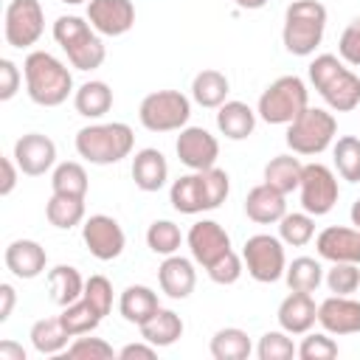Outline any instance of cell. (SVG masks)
<instances>
[{
	"label": "cell",
	"mask_w": 360,
	"mask_h": 360,
	"mask_svg": "<svg viewBox=\"0 0 360 360\" xmlns=\"http://www.w3.org/2000/svg\"><path fill=\"white\" fill-rule=\"evenodd\" d=\"M22 73H25V87L31 101L39 107H59L73 90L70 70L48 51H31L25 56Z\"/></svg>",
	"instance_id": "obj_1"
},
{
	"label": "cell",
	"mask_w": 360,
	"mask_h": 360,
	"mask_svg": "<svg viewBox=\"0 0 360 360\" xmlns=\"http://www.w3.org/2000/svg\"><path fill=\"white\" fill-rule=\"evenodd\" d=\"M228 174L217 166L205 169V172H191L183 174L172 183L169 200L174 205V211L180 214H200V211H211L219 208L228 197Z\"/></svg>",
	"instance_id": "obj_2"
},
{
	"label": "cell",
	"mask_w": 360,
	"mask_h": 360,
	"mask_svg": "<svg viewBox=\"0 0 360 360\" xmlns=\"http://www.w3.org/2000/svg\"><path fill=\"white\" fill-rule=\"evenodd\" d=\"M309 82L323 96V101L338 112H349L360 104V79L349 68H343V62L332 53H321L312 59Z\"/></svg>",
	"instance_id": "obj_3"
},
{
	"label": "cell",
	"mask_w": 360,
	"mask_h": 360,
	"mask_svg": "<svg viewBox=\"0 0 360 360\" xmlns=\"http://www.w3.org/2000/svg\"><path fill=\"white\" fill-rule=\"evenodd\" d=\"M132 146H135V132L118 121L90 124V127H82L76 135V152L96 166L124 160L132 152Z\"/></svg>",
	"instance_id": "obj_4"
},
{
	"label": "cell",
	"mask_w": 360,
	"mask_h": 360,
	"mask_svg": "<svg viewBox=\"0 0 360 360\" xmlns=\"http://www.w3.org/2000/svg\"><path fill=\"white\" fill-rule=\"evenodd\" d=\"M323 28H326V8L318 0H295L287 6L284 14V48L292 56H309L321 39H323Z\"/></svg>",
	"instance_id": "obj_5"
},
{
	"label": "cell",
	"mask_w": 360,
	"mask_h": 360,
	"mask_svg": "<svg viewBox=\"0 0 360 360\" xmlns=\"http://www.w3.org/2000/svg\"><path fill=\"white\" fill-rule=\"evenodd\" d=\"M93 31L96 28L87 25L76 14H65V17H59L53 22V39L62 45V51L68 53L70 65L79 68V70H96V68H101V62L107 56L104 42Z\"/></svg>",
	"instance_id": "obj_6"
},
{
	"label": "cell",
	"mask_w": 360,
	"mask_h": 360,
	"mask_svg": "<svg viewBox=\"0 0 360 360\" xmlns=\"http://www.w3.org/2000/svg\"><path fill=\"white\" fill-rule=\"evenodd\" d=\"M307 107L309 93L298 76H281L259 96V115L267 124H292Z\"/></svg>",
	"instance_id": "obj_7"
},
{
	"label": "cell",
	"mask_w": 360,
	"mask_h": 360,
	"mask_svg": "<svg viewBox=\"0 0 360 360\" xmlns=\"http://www.w3.org/2000/svg\"><path fill=\"white\" fill-rule=\"evenodd\" d=\"M287 146L295 155H321L338 132V121L332 112L321 107H307L292 124H287Z\"/></svg>",
	"instance_id": "obj_8"
},
{
	"label": "cell",
	"mask_w": 360,
	"mask_h": 360,
	"mask_svg": "<svg viewBox=\"0 0 360 360\" xmlns=\"http://www.w3.org/2000/svg\"><path fill=\"white\" fill-rule=\"evenodd\" d=\"M191 115V101L180 90H158L141 101L138 118L149 132L183 129Z\"/></svg>",
	"instance_id": "obj_9"
},
{
	"label": "cell",
	"mask_w": 360,
	"mask_h": 360,
	"mask_svg": "<svg viewBox=\"0 0 360 360\" xmlns=\"http://www.w3.org/2000/svg\"><path fill=\"white\" fill-rule=\"evenodd\" d=\"M242 259L248 264V273L262 281V284H273L284 276L287 270V259H284V248L276 236L270 233H256L245 242L242 248Z\"/></svg>",
	"instance_id": "obj_10"
},
{
	"label": "cell",
	"mask_w": 360,
	"mask_h": 360,
	"mask_svg": "<svg viewBox=\"0 0 360 360\" xmlns=\"http://www.w3.org/2000/svg\"><path fill=\"white\" fill-rule=\"evenodd\" d=\"M301 205L307 214L312 217H323L335 208L340 188H338V177L332 174L329 166L323 163H307L304 174H301Z\"/></svg>",
	"instance_id": "obj_11"
},
{
	"label": "cell",
	"mask_w": 360,
	"mask_h": 360,
	"mask_svg": "<svg viewBox=\"0 0 360 360\" xmlns=\"http://www.w3.org/2000/svg\"><path fill=\"white\" fill-rule=\"evenodd\" d=\"M45 31V14L39 0H11L6 8V42L11 48H31Z\"/></svg>",
	"instance_id": "obj_12"
},
{
	"label": "cell",
	"mask_w": 360,
	"mask_h": 360,
	"mask_svg": "<svg viewBox=\"0 0 360 360\" xmlns=\"http://www.w3.org/2000/svg\"><path fill=\"white\" fill-rule=\"evenodd\" d=\"M82 239L87 245V250L101 259V262H110V259H118L124 245H127V236L121 231V225L107 217V214H93L84 225H82Z\"/></svg>",
	"instance_id": "obj_13"
},
{
	"label": "cell",
	"mask_w": 360,
	"mask_h": 360,
	"mask_svg": "<svg viewBox=\"0 0 360 360\" xmlns=\"http://www.w3.org/2000/svg\"><path fill=\"white\" fill-rule=\"evenodd\" d=\"M177 158L183 166H188L191 172H205L217 163L219 158V143L217 138L202 129V127H183L180 135H177Z\"/></svg>",
	"instance_id": "obj_14"
},
{
	"label": "cell",
	"mask_w": 360,
	"mask_h": 360,
	"mask_svg": "<svg viewBox=\"0 0 360 360\" xmlns=\"http://www.w3.org/2000/svg\"><path fill=\"white\" fill-rule=\"evenodd\" d=\"M186 242H188V248H191L194 262H200L202 267L214 264L219 256H225V253L231 250V236H228V231H225L219 222H214V219H200V222H194L191 231H188V236H186Z\"/></svg>",
	"instance_id": "obj_15"
},
{
	"label": "cell",
	"mask_w": 360,
	"mask_h": 360,
	"mask_svg": "<svg viewBox=\"0 0 360 360\" xmlns=\"http://www.w3.org/2000/svg\"><path fill=\"white\" fill-rule=\"evenodd\" d=\"M14 163L20 166L22 174H31V177H39L45 174L53 160H56V143L42 135V132H28L22 138H17L14 143Z\"/></svg>",
	"instance_id": "obj_16"
},
{
	"label": "cell",
	"mask_w": 360,
	"mask_h": 360,
	"mask_svg": "<svg viewBox=\"0 0 360 360\" xmlns=\"http://www.w3.org/2000/svg\"><path fill=\"white\" fill-rule=\"evenodd\" d=\"M87 20L98 34L121 37L135 25V6L129 0H90Z\"/></svg>",
	"instance_id": "obj_17"
},
{
	"label": "cell",
	"mask_w": 360,
	"mask_h": 360,
	"mask_svg": "<svg viewBox=\"0 0 360 360\" xmlns=\"http://www.w3.org/2000/svg\"><path fill=\"white\" fill-rule=\"evenodd\" d=\"M315 248L321 259L360 264V231L357 228H343V225L323 228L315 239Z\"/></svg>",
	"instance_id": "obj_18"
},
{
	"label": "cell",
	"mask_w": 360,
	"mask_h": 360,
	"mask_svg": "<svg viewBox=\"0 0 360 360\" xmlns=\"http://www.w3.org/2000/svg\"><path fill=\"white\" fill-rule=\"evenodd\" d=\"M318 323L329 335H354L360 332V304L346 295H332L318 307Z\"/></svg>",
	"instance_id": "obj_19"
},
{
	"label": "cell",
	"mask_w": 360,
	"mask_h": 360,
	"mask_svg": "<svg viewBox=\"0 0 360 360\" xmlns=\"http://www.w3.org/2000/svg\"><path fill=\"white\" fill-rule=\"evenodd\" d=\"M315 321H318V307L309 292L292 290L278 307V323L287 335H304L315 326Z\"/></svg>",
	"instance_id": "obj_20"
},
{
	"label": "cell",
	"mask_w": 360,
	"mask_h": 360,
	"mask_svg": "<svg viewBox=\"0 0 360 360\" xmlns=\"http://www.w3.org/2000/svg\"><path fill=\"white\" fill-rule=\"evenodd\" d=\"M6 267L17 276V278H37L42 270H45V262H48V253L39 242L34 239H14L8 248H6Z\"/></svg>",
	"instance_id": "obj_21"
},
{
	"label": "cell",
	"mask_w": 360,
	"mask_h": 360,
	"mask_svg": "<svg viewBox=\"0 0 360 360\" xmlns=\"http://www.w3.org/2000/svg\"><path fill=\"white\" fill-rule=\"evenodd\" d=\"M158 281H160V290L169 295V298H188L194 284H197V273H194V264L183 256H166V262L160 264L158 270Z\"/></svg>",
	"instance_id": "obj_22"
},
{
	"label": "cell",
	"mask_w": 360,
	"mask_h": 360,
	"mask_svg": "<svg viewBox=\"0 0 360 360\" xmlns=\"http://www.w3.org/2000/svg\"><path fill=\"white\" fill-rule=\"evenodd\" d=\"M245 214L259 222V225H270V222H278L284 214H287V202H284V194L270 188L267 183L256 186L248 191L245 197Z\"/></svg>",
	"instance_id": "obj_23"
},
{
	"label": "cell",
	"mask_w": 360,
	"mask_h": 360,
	"mask_svg": "<svg viewBox=\"0 0 360 360\" xmlns=\"http://www.w3.org/2000/svg\"><path fill=\"white\" fill-rule=\"evenodd\" d=\"M169 177V163L163 158V152L158 149H141L135 158H132V180L141 191H158L163 188Z\"/></svg>",
	"instance_id": "obj_24"
},
{
	"label": "cell",
	"mask_w": 360,
	"mask_h": 360,
	"mask_svg": "<svg viewBox=\"0 0 360 360\" xmlns=\"http://www.w3.org/2000/svg\"><path fill=\"white\" fill-rule=\"evenodd\" d=\"M118 309H121L124 321L141 326V323H146V321L160 309V304H158V292H152V290L143 287V284H129V287L121 292Z\"/></svg>",
	"instance_id": "obj_25"
},
{
	"label": "cell",
	"mask_w": 360,
	"mask_h": 360,
	"mask_svg": "<svg viewBox=\"0 0 360 360\" xmlns=\"http://www.w3.org/2000/svg\"><path fill=\"white\" fill-rule=\"evenodd\" d=\"M217 127L231 141H245L256 127V112L245 101H225L217 112Z\"/></svg>",
	"instance_id": "obj_26"
},
{
	"label": "cell",
	"mask_w": 360,
	"mask_h": 360,
	"mask_svg": "<svg viewBox=\"0 0 360 360\" xmlns=\"http://www.w3.org/2000/svg\"><path fill=\"white\" fill-rule=\"evenodd\" d=\"M183 335V321L172 309H158L146 323H141V338L152 346H172Z\"/></svg>",
	"instance_id": "obj_27"
},
{
	"label": "cell",
	"mask_w": 360,
	"mask_h": 360,
	"mask_svg": "<svg viewBox=\"0 0 360 360\" xmlns=\"http://www.w3.org/2000/svg\"><path fill=\"white\" fill-rule=\"evenodd\" d=\"M301 174H304V163L292 155H278L264 166V183L281 194H290L292 188H298Z\"/></svg>",
	"instance_id": "obj_28"
},
{
	"label": "cell",
	"mask_w": 360,
	"mask_h": 360,
	"mask_svg": "<svg viewBox=\"0 0 360 360\" xmlns=\"http://www.w3.org/2000/svg\"><path fill=\"white\" fill-rule=\"evenodd\" d=\"M76 112L84 118H101L112 107V90L107 82H84L73 96Z\"/></svg>",
	"instance_id": "obj_29"
},
{
	"label": "cell",
	"mask_w": 360,
	"mask_h": 360,
	"mask_svg": "<svg viewBox=\"0 0 360 360\" xmlns=\"http://www.w3.org/2000/svg\"><path fill=\"white\" fill-rule=\"evenodd\" d=\"M228 79L225 73L208 68V70H200L191 82V96L200 107H222L225 104V96H228Z\"/></svg>",
	"instance_id": "obj_30"
},
{
	"label": "cell",
	"mask_w": 360,
	"mask_h": 360,
	"mask_svg": "<svg viewBox=\"0 0 360 360\" xmlns=\"http://www.w3.org/2000/svg\"><path fill=\"white\" fill-rule=\"evenodd\" d=\"M48 287H51V298H53L59 307H68V304L79 301L82 292H84V281H82L79 270L70 267V264L53 267V270L48 273Z\"/></svg>",
	"instance_id": "obj_31"
},
{
	"label": "cell",
	"mask_w": 360,
	"mask_h": 360,
	"mask_svg": "<svg viewBox=\"0 0 360 360\" xmlns=\"http://www.w3.org/2000/svg\"><path fill=\"white\" fill-rule=\"evenodd\" d=\"M68 338H73L59 318H42L31 326V343L39 354H59L68 349Z\"/></svg>",
	"instance_id": "obj_32"
},
{
	"label": "cell",
	"mask_w": 360,
	"mask_h": 360,
	"mask_svg": "<svg viewBox=\"0 0 360 360\" xmlns=\"http://www.w3.org/2000/svg\"><path fill=\"white\" fill-rule=\"evenodd\" d=\"M250 338L236 326H225L211 338V354L217 360H248L250 357Z\"/></svg>",
	"instance_id": "obj_33"
},
{
	"label": "cell",
	"mask_w": 360,
	"mask_h": 360,
	"mask_svg": "<svg viewBox=\"0 0 360 360\" xmlns=\"http://www.w3.org/2000/svg\"><path fill=\"white\" fill-rule=\"evenodd\" d=\"M284 278H287V287L295 292H315L318 284L323 281V267L309 256H298L287 264Z\"/></svg>",
	"instance_id": "obj_34"
},
{
	"label": "cell",
	"mask_w": 360,
	"mask_h": 360,
	"mask_svg": "<svg viewBox=\"0 0 360 360\" xmlns=\"http://www.w3.org/2000/svg\"><path fill=\"white\" fill-rule=\"evenodd\" d=\"M45 217L53 228H73L84 219V200L82 197H65L53 194L45 205Z\"/></svg>",
	"instance_id": "obj_35"
},
{
	"label": "cell",
	"mask_w": 360,
	"mask_h": 360,
	"mask_svg": "<svg viewBox=\"0 0 360 360\" xmlns=\"http://www.w3.org/2000/svg\"><path fill=\"white\" fill-rule=\"evenodd\" d=\"M51 186H53V194H65V197H82L87 194V172L82 163H59L53 169V177H51Z\"/></svg>",
	"instance_id": "obj_36"
},
{
	"label": "cell",
	"mask_w": 360,
	"mask_h": 360,
	"mask_svg": "<svg viewBox=\"0 0 360 360\" xmlns=\"http://www.w3.org/2000/svg\"><path fill=\"white\" fill-rule=\"evenodd\" d=\"M59 321H62V326L76 338V335H90V332L101 323V315H98V312L84 301V298H79V301H73V304L62 307Z\"/></svg>",
	"instance_id": "obj_37"
},
{
	"label": "cell",
	"mask_w": 360,
	"mask_h": 360,
	"mask_svg": "<svg viewBox=\"0 0 360 360\" xmlns=\"http://www.w3.org/2000/svg\"><path fill=\"white\" fill-rule=\"evenodd\" d=\"M332 155H335V166H338L340 177L349 183H360V138H354V135L338 138Z\"/></svg>",
	"instance_id": "obj_38"
},
{
	"label": "cell",
	"mask_w": 360,
	"mask_h": 360,
	"mask_svg": "<svg viewBox=\"0 0 360 360\" xmlns=\"http://www.w3.org/2000/svg\"><path fill=\"white\" fill-rule=\"evenodd\" d=\"M183 242V233L174 222L169 219H155L146 231V245L152 253H160V256H172Z\"/></svg>",
	"instance_id": "obj_39"
},
{
	"label": "cell",
	"mask_w": 360,
	"mask_h": 360,
	"mask_svg": "<svg viewBox=\"0 0 360 360\" xmlns=\"http://www.w3.org/2000/svg\"><path fill=\"white\" fill-rule=\"evenodd\" d=\"M278 233H281V242H287L292 248L307 245L312 239V233H315L312 214H284L278 219Z\"/></svg>",
	"instance_id": "obj_40"
},
{
	"label": "cell",
	"mask_w": 360,
	"mask_h": 360,
	"mask_svg": "<svg viewBox=\"0 0 360 360\" xmlns=\"http://www.w3.org/2000/svg\"><path fill=\"white\" fill-rule=\"evenodd\" d=\"M326 287L335 295H349L360 287V270L354 262H332L329 273H326Z\"/></svg>",
	"instance_id": "obj_41"
},
{
	"label": "cell",
	"mask_w": 360,
	"mask_h": 360,
	"mask_svg": "<svg viewBox=\"0 0 360 360\" xmlns=\"http://www.w3.org/2000/svg\"><path fill=\"white\" fill-rule=\"evenodd\" d=\"M256 354H259V360H290L298 354V349L292 346L287 332H267V335H262Z\"/></svg>",
	"instance_id": "obj_42"
},
{
	"label": "cell",
	"mask_w": 360,
	"mask_h": 360,
	"mask_svg": "<svg viewBox=\"0 0 360 360\" xmlns=\"http://www.w3.org/2000/svg\"><path fill=\"white\" fill-rule=\"evenodd\" d=\"M82 298L104 318L110 309H112V284L104 278V276H90L87 281H84V292H82Z\"/></svg>",
	"instance_id": "obj_43"
},
{
	"label": "cell",
	"mask_w": 360,
	"mask_h": 360,
	"mask_svg": "<svg viewBox=\"0 0 360 360\" xmlns=\"http://www.w3.org/2000/svg\"><path fill=\"white\" fill-rule=\"evenodd\" d=\"M68 357H73V360H112L115 352L101 338H76L68 346Z\"/></svg>",
	"instance_id": "obj_44"
},
{
	"label": "cell",
	"mask_w": 360,
	"mask_h": 360,
	"mask_svg": "<svg viewBox=\"0 0 360 360\" xmlns=\"http://www.w3.org/2000/svg\"><path fill=\"white\" fill-rule=\"evenodd\" d=\"M301 360H332L338 357V343L329 335H307L298 346Z\"/></svg>",
	"instance_id": "obj_45"
},
{
	"label": "cell",
	"mask_w": 360,
	"mask_h": 360,
	"mask_svg": "<svg viewBox=\"0 0 360 360\" xmlns=\"http://www.w3.org/2000/svg\"><path fill=\"white\" fill-rule=\"evenodd\" d=\"M205 270H208L211 281H217V284H233V281L242 276V259H239L233 250H228L225 256H219V259H217L214 264H208Z\"/></svg>",
	"instance_id": "obj_46"
},
{
	"label": "cell",
	"mask_w": 360,
	"mask_h": 360,
	"mask_svg": "<svg viewBox=\"0 0 360 360\" xmlns=\"http://www.w3.org/2000/svg\"><path fill=\"white\" fill-rule=\"evenodd\" d=\"M338 51H340V59H346L349 65L360 68V17H354V20L346 25V31L340 34Z\"/></svg>",
	"instance_id": "obj_47"
},
{
	"label": "cell",
	"mask_w": 360,
	"mask_h": 360,
	"mask_svg": "<svg viewBox=\"0 0 360 360\" xmlns=\"http://www.w3.org/2000/svg\"><path fill=\"white\" fill-rule=\"evenodd\" d=\"M20 90V68L11 59H0V101H8Z\"/></svg>",
	"instance_id": "obj_48"
},
{
	"label": "cell",
	"mask_w": 360,
	"mask_h": 360,
	"mask_svg": "<svg viewBox=\"0 0 360 360\" xmlns=\"http://www.w3.org/2000/svg\"><path fill=\"white\" fill-rule=\"evenodd\" d=\"M0 166H3V183H0V194L3 197H8L11 191H14V186H17V163H14V158H3L0 160Z\"/></svg>",
	"instance_id": "obj_49"
},
{
	"label": "cell",
	"mask_w": 360,
	"mask_h": 360,
	"mask_svg": "<svg viewBox=\"0 0 360 360\" xmlns=\"http://www.w3.org/2000/svg\"><path fill=\"white\" fill-rule=\"evenodd\" d=\"M155 349L158 346H152V343H129V346H124L121 352H118V357L121 360H132V357H141V360H152L155 357Z\"/></svg>",
	"instance_id": "obj_50"
},
{
	"label": "cell",
	"mask_w": 360,
	"mask_h": 360,
	"mask_svg": "<svg viewBox=\"0 0 360 360\" xmlns=\"http://www.w3.org/2000/svg\"><path fill=\"white\" fill-rule=\"evenodd\" d=\"M14 301H17L14 287H11V284H0V323L8 321V315H11V309H14Z\"/></svg>",
	"instance_id": "obj_51"
},
{
	"label": "cell",
	"mask_w": 360,
	"mask_h": 360,
	"mask_svg": "<svg viewBox=\"0 0 360 360\" xmlns=\"http://www.w3.org/2000/svg\"><path fill=\"white\" fill-rule=\"evenodd\" d=\"M0 360H25V349L14 340H3L0 343Z\"/></svg>",
	"instance_id": "obj_52"
},
{
	"label": "cell",
	"mask_w": 360,
	"mask_h": 360,
	"mask_svg": "<svg viewBox=\"0 0 360 360\" xmlns=\"http://www.w3.org/2000/svg\"><path fill=\"white\" fill-rule=\"evenodd\" d=\"M264 3H267V0H236L239 8H250V11H253V8H262Z\"/></svg>",
	"instance_id": "obj_53"
},
{
	"label": "cell",
	"mask_w": 360,
	"mask_h": 360,
	"mask_svg": "<svg viewBox=\"0 0 360 360\" xmlns=\"http://www.w3.org/2000/svg\"><path fill=\"white\" fill-rule=\"evenodd\" d=\"M352 225L360 231V200H354V205H352Z\"/></svg>",
	"instance_id": "obj_54"
},
{
	"label": "cell",
	"mask_w": 360,
	"mask_h": 360,
	"mask_svg": "<svg viewBox=\"0 0 360 360\" xmlns=\"http://www.w3.org/2000/svg\"><path fill=\"white\" fill-rule=\"evenodd\" d=\"M62 3H68V6H79V3H84V0H62Z\"/></svg>",
	"instance_id": "obj_55"
}]
</instances>
